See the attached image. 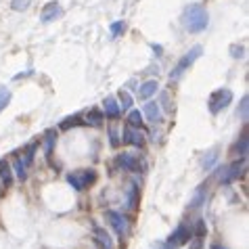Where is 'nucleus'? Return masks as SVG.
<instances>
[{
	"label": "nucleus",
	"instance_id": "12",
	"mask_svg": "<svg viewBox=\"0 0 249 249\" xmlns=\"http://www.w3.org/2000/svg\"><path fill=\"white\" fill-rule=\"evenodd\" d=\"M103 107H105V115L107 117H120V113H122V109H120V103H117L113 96H107L105 99V103H103Z\"/></svg>",
	"mask_w": 249,
	"mask_h": 249
},
{
	"label": "nucleus",
	"instance_id": "28",
	"mask_svg": "<svg viewBox=\"0 0 249 249\" xmlns=\"http://www.w3.org/2000/svg\"><path fill=\"white\" fill-rule=\"evenodd\" d=\"M134 203H136V189L132 186V189H130V195H128V207H134Z\"/></svg>",
	"mask_w": 249,
	"mask_h": 249
},
{
	"label": "nucleus",
	"instance_id": "7",
	"mask_svg": "<svg viewBox=\"0 0 249 249\" xmlns=\"http://www.w3.org/2000/svg\"><path fill=\"white\" fill-rule=\"evenodd\" d=\"M107 220L111 222V226L115 228V232L117 234H126L128 232V220H126V216H122L120 212H113V210H109L107 212Z\"/></svg>",
	"mask_w": 249,
	"mask_h": 249
},
{
	"label": "nucleus",
	"instance_id": "3",
	"mask_svg": "<svg viewBox=\"0 0 249 249\" xmlns=\"http://www.w3.org/2000/svg\"><path fill=\"white\" fill-rule=\"evenodd\" d=\"M231 103H232V90H228V88H220V90H216L210 96V111L216 115V113L222 111V109H226Z\"/></svg>",
	"mask_w": 249,
	"mask_h": 249
},
{
	"label": "nucleus",
	"instance_id": "17",
	"mask_svg": "<svg viewBox=\"0 0 249 249\" xmlns=\"http://www.w3.org/2000/svg\"><path fill=\"white\" fill-rule=\"evenodd\" d=\"M247 144H249V138H247V134H243L237 141V144H234V153L241 155V157H245L247 155Z\"/></svg>",
	"mask_w": 249,
	"mask_h": 249
},
{
	"label": "nucleus",
	"instance_id": "6",
	"mask_svg": "<svg viewBox=\"0 0 249 249\" xmlns=\"http://www.w3.org/2000/svg\"><path fill=\"white\" fill-rule=\"evenodd\" d=\"M243 172H245V159H241V161H234V163H231V165H228V168H222V174H220V180H222L224 184H228V182L237 180L239 176H243Z\"/></svg>",
	"mask_w": 249,
	"mask_h": 249
},
{
	"label": "nucleus",
	"instance_id": "26",
	"mask_svg": "<svg viewBox=\"0 0 249 249\" xmlns=\"http://www.w3.org/2000/svg\"><path fill=\"white\" fill-rule=\"evenodd\" d=\"M109 30H111V36H120V34L126 30V25H124V21H115V23H111Z\"/></svg>",
	"mask_w": 249,
	"mask_h": 249
},
{
	"label": "nucleus",
	"instance_id": "27",
	"mask_svg": "<svg viewBox=\"0 0 249 249\" xmlns=\"http://www.w3.org/2000/svg\"><path fill=\"white\" fill-rule=\"evenodd\" d=\"M78 124H82V122H78V117H67V122H63V124H61V128H63V130H67L69 126H78Z\"/></svg>",
	"mask_w": 249,
	"mask_h": 249
},
{
	"label": "nucleus",
	"instance_id": "20",
	"mask_svg": "<svg viewBox=\"0 0 249 249\" xmlns=\"http://www.w3.org/2000/svg\"><path fill=\"white\" fill-rule=\"evenodd\" d=\"M9 103H11V90L6 86H0V111H4Z\"/></svg>",
	"mask_w": 249,
	"mask_h": 249
},
{
	"label": "nucleus",
	"instance_id": "21",
	"mask_svg": "<svg viewBox=\"0 0 249 249\" xmlns=\"http://www.w3.org/2000/svg\"><path fill=\"white\" fill-rule=\"evenodd\" d=\"M54 142H57V134L51 130V132H46V144H44V151H46L48 157H51V153H53V144Z\"/></svg>",
	"mask_w": 249,
	"mask_h": 249
},
{
	"label": "nucleus",
	"instance_id": "30",
	"mask_svg": "<svg viewBox=\"0 0 249 249\" xmlns=\"http://www.w3.org/2000/svg\"><path fill=\"white\" fill-rule=\"evenodd\" d=\"M109 136H111V144L115 147V144H117V134H115V130H109Z\"/></svg>",
	"mask_w": 249,
	"mask_h": 249
},
{
	"label": "nucleus",
	"instance_id": "23",
	"mask_svg": "<svg viewBox=\"0 0 249 249\" xmlns=\"http://www.w3.org/2000/svg\"><path fill=\"white\" fill-rule=\"evenodd\" d=\"M247 109H249V103H247V96H243V99H241V109H239V117H241V120H243V122H247Z\"/></svg>",
	"mask_w": 249,
	"mask_h": 249
},
{
	"label": "nucleus",
	"instance_id": "31",
	"mask_svg": "<svg viewBox=\"0 0 249 249\" xmlns=\"http://www.w3.org/2000/svg\"><path fill=\"white\" fill-rule=\"evenodd\" d=\"M157 249H172V245H168V243H161V245H157Z\"/></svg>",
	"mask_w": 249,
	"mask_h": 249
},
{
	"label": "nucleus",
	"instance_id": "10",
	"mask_svg": "<svg viewBox=\"0 0 249 249\" xmlns=\"http://www.w3.org/2000/svg\"><path fill=\"white\" fill-rule=\"evenodd\" d=\"M94 241L99 243L103 249H113V239L105 228H94Z\"/></svg>",
	"mask_w": 249,
	"mask_h": 249
},
{
	"label": "nucleus",
	"instance_id": "29",
	"mask_svg": "<svg viewBox=\"0 0 249 249\" xmlns=\"http://www.w3.org/2000/svg\"><path fill=\"white\" fill-rule=\"evenodd\" d=\"M232 57H243V46H239V48H232Z\"/></svg>",
	"mask_w": 249,
	"mask_h": 249
},
{
	"label": "nucleus",
	"instance_id": "18",
	"mask_svg": "<svg viewBox=\"0 0 249 249\" xmlns=\"http://www.w3.org/2000/svg\"><path fill=\"white\" fill-rule=\"evenodd\" d=\"M132 96H130L128 90H120V109L126 111V109H132Z\"/></svg>",
	"mask_w": 249,
	"mask_h": 249
},
{
	"label": "nucleus",
	"instance_id": "2",
	"mask_svg": "<svg viewBox=\"0 0 249 249\" xmlns=\"http://www.w3.org/2000/svg\"><path fill=\"white\" fill-rule=\"evenodd\" d=\"M201 51H203V48L201 46H193L191 48V51L189 53H186L184 54V57L180 59V61H178V63H176V67H174V71H172L170 73V80H180L182 78V73L186 71V69H189L193 63H195V61L199 59V57H201Z\"/></svg>",
	"mask_w": 249,
	"mask_h": 249
},
{
	"label": "nucleus",
	"instance_id": "14",
	"mask_svg": "<svg viewBox=\"0 0 249 249\" xmlns=\"http://www.w3.org/2000/svg\"><path fill=\"white\" fill-rule=\"evenodd\" d=\"M157 88H159V84L155 80H149V82H144V84L141 86V90H138V99H142V101H147V99H151L155 92H157Z\"/></svg>",
	"mask_w": 249,
	"mask_h": 249
},
{
	"label": "nucleus",
	"instance_id": "19",
	"mask_svg": "<svg viewBox=\"0 0 249 249\" xmlns=\"http://www.w3.org/2000/svg\"><path fill=\"white\" fill-rule=\"evenodd\" d=\"M128 124L134 128H141L142 126V111H138V109H132L128 115Z\"/></svg>",
	"mask_w": 249,
	"mask_h": 249
},
{
	"label": "nucleus",
	"instance_id": "9",
	"mask_svg": "<svg viewBox=\"0 0 249 249\" xmlns=\"http://www.w3.org/2000/svg\"><path fill=\"white\" fill-rule=\"evenodd\" d=\"M124 142L134 144V147H142V132L134 126H128L126 130H124Z\"/></svg>",
	"mask_w": 249,
	"mask_h": 249
},
{
	"label": "nucleus",
	"instance_id": "13",
	"mask_svg": "<svg viewBox=\"0 0 249 249\" xmlns=\"http://www.w3.org/2000/svg\"><path fill=\"white\" fill-rule=\"evenodd\" d=\"M142 115L147 117V122H151V124H155V122L161 120V111H159V105H157V103H147V105H144Z\"/></svg>",
	"mask_w": 249,
	"mask_h": 249
},
{
	"label": "nucleus",
	"instance_id": "32",
	"mask_svg": "<svg viewBox=\"0 0 249 249\" xmlns=\"http://www.w3.org/2000/svg\"><path fill=\"white\" fill-rule=\"evenodd\" d=\"M212 249H220V247H216V245H213V247H212Z\"/></svg>",
	"mask_w": 249,
	"mask_h": 249
},
{
	"label": "nucleus",
	"instance_id": "4",
	"mask_svg": "<svg viewBox=\"0 0 249 249\" xmlns=\"http://www.w3.org/2000/svg\"><path fill=\"white\" fill-rule=\"evenodd\" d=\"M94 178H96V174L92 170H75L67 176V182L71 184L75 191H84L88 184L94 182Z\"/></svg>",
	"mask_w": 249,
	"mask_h": 249
},
{
	"label": "nucleus",
	"instance_id": "8",
	"mask_svg": "<svg viewBox=\"0 0 249 249\" xmlns=\"http://www.w3.org/2000/svg\"><path fill=\"white\" fill-rule=\"evenodd\" d=\"M61 15H63V9H61L59 2H48L44 9H42V15H40V19H42V23H51L54 21V19H59Z\"/></svg>",
	"mask_w": 249,
	"mask_h": 249
},
{
	"label": "nucleus",
	"instance_id": "22",
	"mask_svg": "<svg viewBox=\"0 0 249 249\" xmlns=\"http://www.w3.org/2000/svg\"><path fill=\"white\" fill-rule=\"evenodd\" d=\"M32 0H13L11 6H13V11H17V13H21V11H27V6H30Z\"/></svg>",
	"mask_w": 249,
	"mask_h": 249
},
{
	"label": "nucleus",
	"instance_id": "5",
	"mask_svg": "<svg viewBox=\"0 0 249 249\" xmlns=\"http://www.w3.org/2000/svg\"><path fill=\"white\" fill-rule=\"evenodd\" d=\"M191 237H193L191 226L182 222V224H178V226L174 228V232L170 234L168 245H172V247H176V245H184V243H189V241H191Z\"/></svg>",
	"mask_w": 249,
	"mask_h": 249
},
{
	"label": "nucleus",
	"instance_id": "16",
	"mask_svg": "<svg viewBox=\"0 0 249 249\" xmlns=\"http://www.w3.org/2000/svg\"><path fill=\"white\" fill-rule=\"evenodd\" d=\"M103 120H105V115H103L101 111H96V109H90L86 115V124H90V126H103Z\"/></svg>",
	"mask_w": 249,
	"mask_h": 249
},
{
	"label": "nucleus",
	"instance_id": "24",
	"mask_svg": "<svg viewBox=\"0 0 249 249\" xmlns=\"http://www.w3.org/2000/svg\"><path fill=\"white\" fill-rule=\"evenodd\" d=\"M25 168H27V165L21 161V159H17V161H15V172H17L19 180H25Z\"/></svg>",
	"mask_w": 249,
	"mask_h": 249
},
{
	"label": "nucleus",
	"instance_id": "15",
	"mask_svg": "<svg viewBox=\"0 0 249 249\" xmlns=\"http://www.w3.org/2000/svg\"><path fill=\"white\" fill-rule=\"evenodd\" d=\"M0 180L4 182V186H11V182H13V172H11V165L6 159H0Z\"/></svg>",
	"mask_w": 249,
	"mask_h": 249
},
{
	"label": "nucleus",
	"instance_id": "1",
	"mask_svg": "<svg viewBox=\"0 0 249 249\" xmlns=\"http://www.w3.org/2000/svg\"><path fill=\"white\" fill-rule=\"evenodd\" d=\"M184 27L193 34L203 32L207 23H210V17H207V11L203 4H189L184 9Z\"/></svg>",
	"mask_w": 249,
	"mask_h": 249
},
{
	"label": "nucleus",
	"instance_id": "25",
	"mask_svg": "<svg viewBox=\"0 0 249 249\" xmlns=\"http://www.w3.org/2000/svg\"><path fill=\"white\" fill-rule=\"evenodd\" d=\"M216 161H218V153H210V155H207V157L203 159V170H210Z\"/></svg>",
	"mask_w": 249,
	"mask_h": 249
},
{
	"label": "nucleus",
	"instance_id": "11",
	"mask_svg": "<svg viewBox=\"0 0 249 249\" xmlns=\"http://www.w3.org/2000/svg\"><path fill=\"white\" fill-rule=\"evenodd\" d=\"M117 163H120L124 170H130V172L138 170V159L132 153H122L120 157H117Z\"/></svg>",
	"mask_w": 249,
	"mask_h": 249
}]
</instances>
